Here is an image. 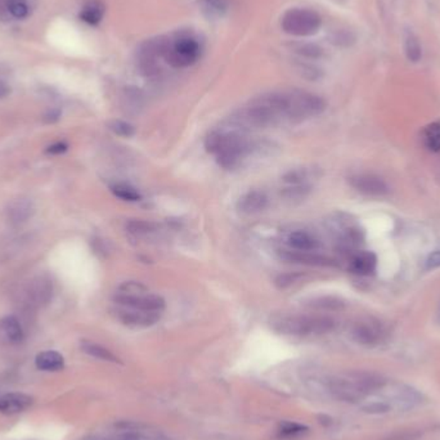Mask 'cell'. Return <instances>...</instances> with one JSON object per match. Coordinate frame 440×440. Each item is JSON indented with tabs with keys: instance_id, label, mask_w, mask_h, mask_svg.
Segmentation results:
<instances>
[{
	"instance_id": "1",
	"label": "cell",
	"mask_w": 440,
	"mask_h": 440,
	"mask_svg": "<svg viewBox=\"0 0 440 440\" xmlns=\"http://www.w3.org/2000/svg\"><path fill=\"white\" fill-rule=\"evenodd\" d=\"M263 98L281 122H303L321 115L326 109L323 98L304 90L272 92L263 95Z\"/></svg>"
},
{
	"instance_id": "2",
	"label": "cell",
	"mask_w": 440,
	"mask_h": 440,
	"mask_svg": "<svg viewBox=\"0 0 440 440\" xmlns=\"http://www.w3.org/2000/svg\"><path fill=\"white\" fill-rule=\"evenodd\" d=\"M244 133V129L230 122V127L211 132L205 141V147L215 155L222 168L233 169L250 151V143Z\"/></svg>"
},
{
	"instance_id": "3",
	"label": "cell",
	"mask_w": 440,
	"mask_h": 440,
	"mask_svg": "<svg viewBox=\"0 0 440 440\" xmlns=\"http://www.w3.org/2000/svg\"><path fill=\"white\" fill-rule=\"evenodd\" d=\"M271 327L278 333L287 336H312L331 332L335 330L336 322L326 316L282 314L271 319Z\"/></svg>"
},
{
	"instance_id": "4",
	"label": "cell",
	"mask_w": 440,
	"mask_h": 440,
	"mask_svg": "<svg viewBox=\"0 0 440 440\" xmlns=\"http://www.w3.org/2000/svg\"><path fill=\"white\" fill-rule=\"evenodd\" d=\"M200 55L201 47L196 38L182 34L176 38H169L163 60L173 68H184L192 66L200 58Z\"/></svg>"
},
{
	"instance_id": "5",
	"label": "cell",
	"mask_w": 440,
	"mask_h": 440,
	"mask_svg": "<svg viewBox=\"0 0 440 440\" xmlns=\"http://www.w3.org/2000/svg\"><path fill=\"white\" fill-rule=\"evenodd\" d=\"M321 25V16L306 8H292L284 14L281 20V26L284 33L294 36H311L317 34Z\"/></svg>"
},
{
	"instance_id": "6",
	"label": "cell",
	"mask_w": 440,
	"mask_h": 440,
	"mask_svg": "<svg viewBox=\"0 0 440 440\" xmlns=\"http://www.w3.org/2000/svg\"><path fill=\"white\" fill-rule=\"evenodd\" d=\"M168 43H169L168 36H159L155 39H149L143 44L142 47L139 48L138 65L143 74L147 76L157 74L159 60L163 58Z\"/></svg>"
},
{
	"instance_id": "7",
	"label": "cell",
	"mask_w": 440,
	"mask_h": 440,
	"mask_svg": "<svg viewBox=\"0 0 440 440\" xmlns=\"http://www.w3.org/2000/svg\"><path fill=\"white\" fill-rule=\"evenodd\" d=\"M327 389L333 398L348 403H357L366 397L365 392L358 385L357 380L354 379L353 373L345 376H336L328 380Z\"/></svg>"
},
{
	"instance_id": "8",
	"label": "cell",
	"mask_w": 440,
	"mask_h": 440,
	"mask_svg": "<svg viewBox=\"0 0 440 440\" xmlns=\"http://www.w3.org/2000/svg\"><path fill=\"white\" fill-rule=\"evenodd\" d=\"M353 340L360 345L373 346L385 339L384 326L375 319H363L355 322L350 330Z\"/></svg>"
},
{
	"instance_id": "9",
	"label": "cell",
	"mask_w": 440,
	"mask_h": 440,
	"mask_svg": "<svg viewBox=\"0 0 440 440\" xmlns=\"http://www.w3.org/2000/svg\"><path fill=\"white\" fill-rule=\"evenodd\" d=\"M116 317L122 325L128 326L132 328H147V327L156 325L160 321L161 313L149 312V311H142V309L122 306L120 309L116 311Z\"/></svg>"
},
{
	"instance_id": "10",
	"label": "cell",
	"mask_w": 440,
	"mask_h": 440,
	"mask_svg": "<svg viewBox=\"0 0 440 440\" xmlns=\"http://www.w3.org/2000/svg\"><path fill=\"white\" fill-rule=\"evenodd\" d=\"M115 301L120 306L142 309L149 312H163L165 309V300L159 295H136V296H115Z\"/></svg>"
},
{
	"instance_id": "11",
	"label": "cell",
	"mask_w": 440,
	"mask_h": 440,
	"mask_svg": "<svg viewBox=\"0 0 440 440\" xmlns=\"http://www.w3.org/2000/svg\"><path fill=\"white\" fill-rule=\"evenodd\" d=\"M350 184L355 190L367 196H384L389 188L385 182L373 174H358L350 178Z\"/></svg>"
},
{
	"instance_id": "12",
	"label": "cell",
	"mask_w": 440,
	"mask_h": 440,
	"mask_svg": "<svg viewBox=\"0 0 440 440\" xmlns=\"http://www.w3.org/2000/svg\"><path fill=\"white\" fill-rule=\"evenodd\" d=\"M34 203L30 198H26V197L16 198L8 206V222L14 227H18V225H22V224L30 220L31 217L34 215Z\"/></svg>"
},
{
	"instance_id": "13",
	"label": "cell",
	"mask_w": 440,
	"mask_h": 440,
	"mask_svg": "<svg viewBox=\"0 0 440 440\" xmlns=\"http://www.w3.org/2000/svg\"><path fill=\"white\" fill-rule=\"evenodd\" d=\"M34 398L22 393H11L0 397V412L6 414L23 412L33 406Z\"/></svg>"
},
{
	"instance_id": "14",
	"label": "cell",
	"mask_w": 440,
	"mask_h": 440,
	"mask_svg": "<svg viewBox=\"0 0 440 440\" xmlns=\"http://www.w3.org/2000/svg\"><path fill=\"white\" fill-rule=\"evenodd\" d=\"M268 205V197L262 191H250L245 193L244 196L240 197L237 203V209L240 213L246 215L257 214L264 210Z\"/></svg>"
},
{
	"instance_id": "15",
	"label": "cell",
	"mask_w": 440,
	"mask_h": 440,
	"mask_svg": "<svg viewBox=\"0 0 440 440\" xmlns=\"http://www.w3.org/2000/svg\"><path fill=\"white\" fill-rule=\"evenodd\" d=\"M53 295V284L47 276L35 278L28 290V296L36 305H45L50 301Z\"/></svg>"
},
{
	"instance_id": "16",
	"label": "cell",
	"mask_w": 440,
	"mask_h": 440,
	"mask_svg": "<svg viewBox=\"0 0 440 440\" xmlns=\"http://www.w3.org/2000/svg\"><path fill=\"white\" fill-rule=\"evenodd\" d=\"M115 440H176L173 439L169 435L156 431V430H149L146 427L127 426L122 433L116 436Z\"/></svg>"
},
{
	"instance_id": "17",
	"label": "cell",
	"mask_w": 440,
	"mask_h": 440,
	"mask_svg": "<svg viewBox=\"0 0 440 440\" xmlns=\"http://www.w3.org/2000/svg\"><path fill=\"white\" fill-rule=\"evenodd\" d=\"M282 257L294 262V263H300L305 265H331L332 260L330 257H323V255H317L313 254L311 251H284L282 252Z\"/></svg>"
},
{
	"instance_id": "18",
	"label": "cell",
	"mask_w": 440,
	"mask_h": 440,
	"mask_svg": "<svg viewBox=\"0 0 440 440\" xmlns=\"http://www.w3.org/2000/svg\"><path fill=\"white\" fill-rule=\"evenodd\" d=\"M35 365L38 370L47 371V372H57L61 371L65 367V359L61 354L55 350H48L41 352L35 358Z\"/></svg>"
},
{
	"instance_id": "19",
	"label": "cell",
	"mask_w": 440,
	"mask_h": 440,
	"mask_svg": "<svg viewBox=\"0 0 440 440\" xmlns=\"http://www.w3.org/2000/svg\"><path fill=\"white\" fill-rule=\"evenodd\" d=\"M350 264H352V271L355 272L357 274L368 276L376 269L377 257L373 252L362 251V252H358L353 257Z\"/></svg>"
},
{
	"instance_id": "20",
	"label": "cell",
	"mask_w": 440,
	"mask_h": 440,
	"mask_svg": "<svg viewBox=\"0 0 440 440\" xmlns=\"http://www.w3.org/2000/svg\"><path fill=\"white\" fill-rule=\"evenodd\" d=\"M0 332L11 344H20L25 336L20 321L14 316H9L0 321Z\"/></svg>"
},
{
	"instance_id": "21",
	"label": "cell",
	"mask_w": 440,
	"mask_h": 440,
	"mask_svg": "<svg viewBox=\"0 0 440 440\" xmlns=\"http://www.w3.org/2000/svg\"><path fill=\"white\" fill-rule=\"evenodd\" d=\"M103 16H104V4L101 0H89L80 12V18L92 26L98 25Z\"/></svg>"
},
{
	"instance_id": "22",
	"label": "cell",
	"mask_w": 440,
	"mask_h": 440,
	"mask_svg": "<svg viewBox=\"0 0 440 440\" xmlns=\"http://www.w3.org/2000/svg\"><path fill=\"white\" fill-rule=\"evenodd\" d=\"M289 245L294 250L313 251L318 246V241L305 230H295L289 236Z\"/></svg>"
},
{
	"instance_id": "23",
	"label": "cell",
	"mask_w": 440,
	"mask_h": 440,
	"mask_svg": "<svg viewBox=\"0 0 440 440\" xmlns=\"http://www.w3.org/2000/svg\"><path fill=\"white\" fill-rule=\"evenodd\" d=\"M82 350L93 358L111 362V363H120V359L117 358L114 353L109 352L107 348L92 343V341H82Z\"/></svg>"
},
{
	"instance_id": "24",
	"label": "cell",
	"mask_w": 440,
	"mask_h": 440,
	"mask_svg": "<svg viewBox=\"0 0 440 440\" xmlns=\"http://www.w3.org/2000/svg\"><path fill=\"white\" fill-rule=\"evenodd\" d=\"M404 52L408 61L412 63H417L422 58V47L419 38L412 31H407L404 34Z\"/></svg>"
},
{
	"instance_id": "25",
	"label": "cell",
	"mask_w": 440,
	"mask_h": 440,
	"mask_svg": "<svg viewBox=\"0 0 440 440\" xmlns=\"http://www.w3.org/2000/svg\"><path fill=\"white\" fill-rule=\"evenodd\" d=\"M203 14L209 18H218L222 17L230 7L228 0H201L200 3Z\"/></svg>"
},
{
	"instance_id": "26",
	"label": "cell",
	"mask_w": 440,
	"mask_h": 440,
	"mask_svg": "<svg viewBox=\"0 0 440 440\" xmlns=\"http://www.w3.org/2000/svg\"><path fill=\"white\" fill-rule=\"evenodd\" d=\"M395 399L404 407H412L421 403L422 394L419 393L416 389H413L411 386L400 385L397 389Z\"/></svg>"
},
{
	"instance_id": "27",
	"label": "cell",
	"mask_w": 440,
	"mask_h": 440,
	"mask_svg": "<svg viewBox=\"0 0 440 440\" xmlns=\"http://www.w3.org/2000/svg\"><path fill=\"white\" fill-rule=\"evenodd\" d=\"M33 6L31 0H9L8 1V14L11 18L25 20L31 14Z\"/></svg>"
},
{
	"instance_id": "28",
	"label": "cell",
	"mask_w": 440,
	"mask_h": 440,
	"mask_svg": "<svg viewBox=\"0 0 440 440\" xmlns=\"http://www.w3.org/2000/svg\"><path fill=\"white\" fill-rule=\"evenodd\" d=\"M424 142L433 152H440V120L429 124L424 130Z\"/></svg>"
},
{
	"instance_id": "29",
	"label": "cell",
	"mask_w": 440,
	"mask_h": 440,
	"mask_svg": "<svg viewBox=\"0 0 440 440\" xmlns=\"http://www.w3.org/2000/svg\"><path fill=\"white\" fill-rule=\"evenodd\" d=\"M311 192L309 184H289L286 188L282 190L281 195L287 201H300L308 197Z\"/></svg>"
},
{
	"instance_id": "30",
	"label": "cell",
	"mask_w": 440,
	"mask_h": 440,
	"mask_svg": "<svg viewBox=\"0 0 440 440\" xmlns=\"http://www.w3.org/2000/svg\"><path fill=\"white\" fill-rule=\"evenodd\" d=\"M111 192H112L116 197L122 198L124 201H129V203H136V201H139V200H141L139 192L134 190L133 187L128 186V184H114V186H111Z\"/></svg>"
},
{
	"instance_id": "31",
	"label": "cell",
	"mask_w": 440,
	"mask_h": 440,
	"mask_svg": "<svg viewBox=\"0 0 440 440\" xmlns=\"http://www.w3.org/2000/svg\"><path fill=\"white\" fill-rule=\"evenodd\" d=\"M144 294H149V289L144 284L136 282V281H129V282H124L119 287L116 295L117 296H136V295H144Z\"/></svg>"
},
{
	"instance_id": "32",
	"label": "cell",
	"mask_w": 440,
	"mask_h": 440,
	"mask_svg": "<svg viewBox=\"0 0 440 440\" xmlns=\"http://www.w3.org/2000/svg\"><path fill=\"white\" fill-rule=\"evenodd\" d=\"M127 230L129 233L134 236H146L155 230V224L141 220V219H134L127 223Z\"/></svg>"
},
{
	"instance_id": "33",
	"label": "cell",
	"mask_w": 440,
	"mask_h": 440,
	"mask_svg": "<svg viewBox=\"0 0 440 440\" xmlns=\"http://www.w3.org/2000/svg\"><path fill=\"white\" fill-rule=\"evenodd\" d=\"M305 431H308V427L298 422L286 421L279 425V434L284 436H296L300 434H304Z\"/></svg>"
},
{
	"instance_id": "34",
	"label": "cell",
	"mask_w": 440,
	"mask_h": 440,
	"mask_svg": "<svg viewBox=\"0 0 440 440\" xmlns=\"http://www.w3.org/2000/svg\"><path fill=\"white\" fill-rule=\"evenodd\" d=\"M311 176V173L308 169L291 170L284 176V182L287 184H308V179Z\"/></svg>"
},
{
	"instance_id": "35",
	"label": "cell",
	"mask_w": 440,
	"mask_h": 440,
	"mask_svg": "<svg viewBox=\"0 0 440 440\" xmlns=\"http://www.w3.org/2000/svg\"><path fill=\"white\" fill-rule=\"evenodd\" d=\"M109 129L115 133L116 136H132L134 134L136 129L127 122H122V120H114V122H109Z\"/></svg>"
},
{
	"instance_id": "36",
	"label": "cell",
	"mask_w": 440,
	"mask_h": 440,
	"mask_svg": "<svg viewBox=\"0 0 440 440\" xmlns=\"http://www.w3.org/2000/svg\"><path fill=\"white\" fill-rule=\"evenodd\" d=\"M312 306L318 308V309H330V311H332V309L343 308V303L339 301V300H336V299L323 298L313 301Z\"/></svg>"
},
{
	"instance_id": "37",
	"label": "cell",
	"mask_w": 440,
	"mask_h": 440,
	"mask_svg": "<svg viewBox=\"0 0 440 440\" xmlns=\"http://www.w3.org/2000/svg\"><path fill=\"white\" fill-rule=\"evenodd\" d=\"M366 413H372V414H379V413L389 412L390 406L387 403L384 402H372V403H368L366 406L362 408Z\"/></svg>"
},
{
	"instance_id": "38",
	"label": "cell",
	"mask_w": 440,
	"mask_h": 440,
	"mask_svg": "<svg viewBox=\"0 0 440 440\" xmlns=\"http://www.w3.org/2000/svg\"><path fill=\"white\" fill-rule=\"evenodd\" d=\"M298 52L300 55H306L309 58H317L322 55V49L314 45V44H304V45H299Z\"/></svg>"
},
{
	"instance_id": "39",
	"label": "cell",
	"mask_w": 440,
	"mask_h": 440,
	"mask_svg": "<svg viewBox=\"0 0 440 440\" xmlns=\"http://www.w3.org/2000/svg\"><path fill=\"white\" fill-rule=\"evenodd\" d=\"M68 146L65 142H57L53 143L52 146H49L48 147L47 154H50V155H60V154H63V152H66L68 151Z\"/></svg>"
},
{
	"instance_id": "40",
	"label": "cell",
	"mask_w": 440,
	"mask_h": 440,
	"mask_svg": "<svg viewBox=\"0 0 440 440\" xmlns=\"http://www.w3.org/2000/svg\"><path fill=\"white\" fill-rule=\"evenodd\" d=\"M8 1L9 0H0V21L11 18V16L8 14Z\"/></svg>"
},
{
	"instance_id": "41",
	"label": "cell",
	"mask_w": 440,
	"mask_h": 440,
	"mask_svg": "<svg viewBox=\"0 0 440 440\" xmlns=\"http://www.w3.org/2000/svg\"><path fill=\"white\" fill-rule=\"evenodd\" d=\"M440 265V251H436V252H434L429 257V260H427V267L429 268H435V267H439Z\"/></svg>"
},
{
	"instance_id": "42",
	"label": "cell",
	"mask_w": 440,
	"mask_h": 440,
	"mask_svg": "<svg viewBox=\"0 0 440 440\" xmlns=\"http://www.w3.org/2000/svg\"><path fill=\"white\" fill-rule=\"evenodd\" d=\"M60 116H61L60 109H50L44 119L47 122H55L60 119Z\"/></svg>"
},
{
	"instance_id": "43",
	"label": "cell",
	"mask_w": 440,
	"mask_h": 440,
	"mask_svg": "<svg viewBox=\"0 0 440 440\" xmlns=\"http://www.w3.org/2000/svg\"><path fill=\"white\" fill-rule=\"evenodd\" d=\"M9 95H11V87L8 85L7 82L0 80V100L6 98Z\"/></svg>"
}]
</instances>
